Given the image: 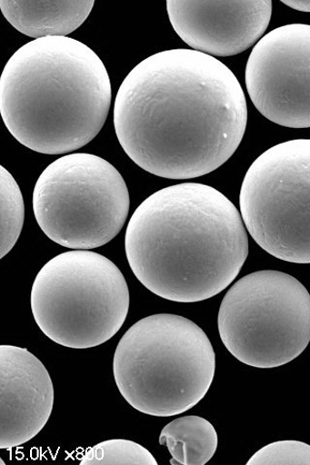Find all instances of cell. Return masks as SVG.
<instances>
[{"mask_svg": "<svg viewBox=\"0 0 310 465\" xmlns=\"http://www.w3.org/2000/svg\"><path fill=\"white\" fill-rule=\"evenodd\" d=\"M113 371L117 388L133 409L171 417L194 409L209 391L215 353L208 336L191 320L155 314L124 334Z\"/></svg>", "mask_w": 310, "mask_h": 465, "instance_id": "277c9868", "label": "cell"}, {"mask_svg": "<svg viewBox=\"0 0 310 465\" xmlns=\"http://www.w3.org/2000/svg\"><path fill=\"white\" fill-rule=\"evenodd\" d=\"M129 206L121 173L90 153L56 159L41 173L34 192V211L44 234L75 251L97 249L119 235Z\"/></svg>", "mask_w": 310, "mask_h": 465, "instance_id": "8992f818", "label": "cell"}, {"mask_svg": "<svg viewBox=\"0 0 310 465\" xmlns=\"http://www.w3.org/2000/svg\"><path fill=\"white\" fill-rule=\"evenodd\" d=\"M80 464L157 465V461L149 450L135 441L113 440L86 449Z\"/></svg>", "mask_w": 310, "mask_h": 465, "instance_id": "9a60e30c", "label": "cell"}, {"mask_svg": "<svg viewBox=\"0 0 310 465\" xmlns=\"http://www.w3.org/2000/svg\"><path fill=\"white\" fill-rule=\"evenodd\" d=\"M0 191H2L0 259H3L18 242L25 221V203L21 189L4 166L0 167Z\"/></svg>", "mask_w": 310, "mask_h": 465, "instance_id": "5bb4252c", "label": "cell"}, {"mask_svg": "<svg viewBox=\"0 0 310 465\" xmlns=\"http://www.w3.org/2000/svg\"><path fill=\"white\" fill-rule=\"evenodd\" d=\"M125 253L137 280L155 295L198 302L223 292L248 255L242 214L215 188L172 185L147 197L130 218Z\"/></svg>", "mask_w": 310, "mask_h": 465, "instance_id": "7a4b0ae2", "label": "cell"}, {"mask_svg": "<svg viewBox=\"0 0 310 465\" xmlns=\"http://www.w3.org/2000/svg\"><path fill=\"white\" fill-rule=\"evenodd\" d=\"M94 0L83 2H19L2 0L0 10L21 34L36 39L66 37L90 16Z\"/></svg>", "mask_w": 310, "mask_h": 465, "instance_id": "7c38bea8", "label": "cell"}, {"mask_svg": "<svg viewBox=\"0 0 310 465\" xmlns=\"http://www.w3.org/2000/svg\"><path fill=\"white\" fill-rule=\"evenodd\" d=\"M248 95L272 123L310 127V25L291 24L263 36L245 68Z\"/></svg>", "mask_w": 310, "mask_h": 465, "instance_id": "9c48e42d", "label": "cell"}, {"mask_svg": "<svg viewBox=\"0 0 310 465\" xmlns=\"http://www.w3.org/2000/svg\"><path fill=\"white\" fill-rule=\"evenodd\" d=\"M240 207L261 249L290 263L310 264V139L263 153L245 173Z\"/></svg>", "mask_w": 310, "mask_h": 465, "instance_id": "ba28073f", "label": "cell"}, {"mask_svg": "<svg viewBox=\"0 0 310 465\" xmlns=\"http://www.w3.org/2000/svg\"><path fill=\"white\" fill-rule=\"evenodd\" d=\"M247 105L215 57L175 49L153 54L124 80L114 106L117 140L155 176L195 179L228 162L245 134Z\"/></svg>", "mask_w": 310, "mask_h": 465, "instance_id": "6da1fadb", "label": "cell"}, {"mask_svg": "<svg viewBox=\"0 0 310 465\" xmlns=\"http://www.w3.org/2000/svg\"><path fill=\"white\" fill-rule=\"evenodd\" d=\"M282 3L294 10L310 12V0H283Z\"/></svg>", "mask_w": 310, "mask_h": 465, "instance_id": "e0dca14e", "label": "cell"}, {"mask_svg": "<svg viewBox=\"0 0 310 465\" xmlns=\"http://www.w3.org/2000/svg\"><path fill=\"white\" fill-rule=\"evenodd\" d=\"M247 465H310V445L301 441H277L263 447Z\"/></svg>", "mask_w": 310, "mask_h": 465, "instance_id": "2e32d148", "label": "cell"}, {"mask_svg": "<svg viewBox=\"0 0 310 465\" xmlns=\"http://www.w3.org/2000/svg\"><path fill=\"white\" fill-rule=\"evenodd\" d=\"M0 449L35 438L51 417L55 390L49 371L27 349L0 346Z\"/></svg>", "mask_w": 310, "mask_h": 465, "instance_id": "8fae6325", "label": "cell"}, {"mask_svg": "<svg viewBox=\"0 0 310 465\" xmlns=\"http://www.w3.org/2000/svg\"><path fill=\"white\" fill-rule=\"evenodd\" d=\"M167 12L175 34L189 47L224 57L256 45L270 25L273 3L168 0Z\"/></svg>", "mask_w": 310, "mask_h": 465, "instance_id": "30bf717a", "label": "cell"}, {"mask_svg": "<svg viewBox=\"0 0 310 465\" xmlns=\"http://www.w3.org/2000/svg\"><path fill=\"white\" fill-rule=\"evenodd\" d=\"M159 444L168 448L172 464L204 465L215 456L218 438L208 420L185 416L172 420L161 430Z\"/></svg>", "mask_w": 310, "mask_h": 465, "instance_id": "4fadbf2b", "label": "cell"}, {"mask_svg": "<svg viewBox=\"0 0 310 465\" xmlns=\"http://www.w3.org/2000/svg\"><path fill=\"white\" fill-rule=\"evenodd\" d=\"M129 303L121 270L88 251L51 259L37 273L31 297L39 329L52 341L72 349L109 341L125 324Z\"/></svg>", "mask_w": 310, "mask_h": 465, "instance_id": "5b68a950", "label": "cell"}, {"mask_svg": "<svg viewBox=\"0 0 310 465\" xmlns=\"http://www.w3.org/2000/svg\"><path fill=\"white\" fill-rule=\"evenodd\" d=\"M220 339L249 367L273 369L298 358L310 342V295L294 276L259 271L235 282L220 304Z\"/></svg>", "mask_w": 310, "mask_h": 465, "instance_id": "52a82bcc", "label": "cell"}, {"mask_svg": "<svg viewBox=\"0 0 310 465\" xmlns=\"http://www.w3.org/2000/svg\"><path fill=\"white\" fill-rule=\"evenodd\" d=\"M110 77L100 57L69 37L28 42L0 78V114L25 148L56 155L91 143L111 107Z\"/></svg>", "mask_w": 310, "mask_h": 465, "instance_id": "3957f363", "label": "cell"}]
</instances>
